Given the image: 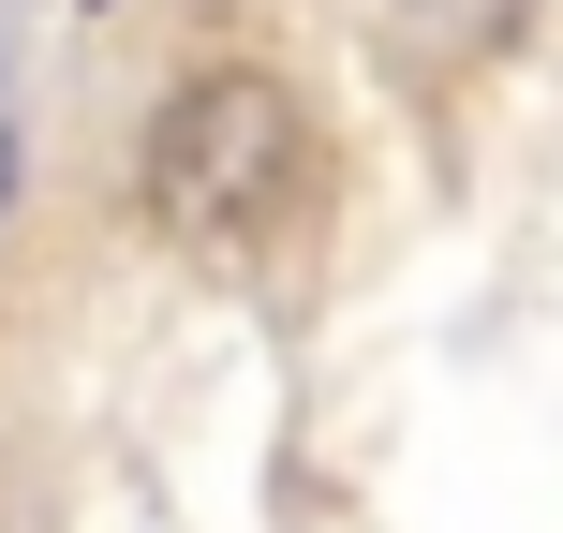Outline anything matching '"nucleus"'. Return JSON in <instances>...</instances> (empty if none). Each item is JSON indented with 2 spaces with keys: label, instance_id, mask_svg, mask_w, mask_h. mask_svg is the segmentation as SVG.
<instances>
[{
  "label": "nucleus",
  "instance_id": "nucleus-1",
  "mask_svg": "<svg viewBox=\"0 0 563 533\" xmlns=\"http://www.w3.org/2000/svg\"><path fill=\"white\" fill-rule=\"evenodd\" d=\"M311 178H327L311 104L267 59H194L164 89V119H148V148H134V208L178 253H253V237H282L311 208Z\"/></svg>",
  "mask_w": 563,
  "mask_h": 533
},
{
  "label": "nucleus",
  "instance_id": "nucleus-2",
  "mask_svg": "<svg viewBox=\"0 0 563 533\" xmlns=\"http://www.w3.org/2000/svg\"><path fill=\"white\" fill-rule=\"evenodd\" d=\"M0 208H15V119H0Z\"/></svg>",
  "mask_w": 563,
  "mask_h": 533
},
{
  "label": "nucleus",
  "instance_id": "nucleus-3",
  "mask_svg": "<svg viewBox=\"0 0 563 533\" xmlns=\"http://www.w3.org/2000/svg\"><path fill=\"white\" fill-rule=\"evenodd\" d=\"M89 15H119V0H89Z\"/></svg>",
  "mask_w": 563,
  "mask_h": 533
}]
</instances>
